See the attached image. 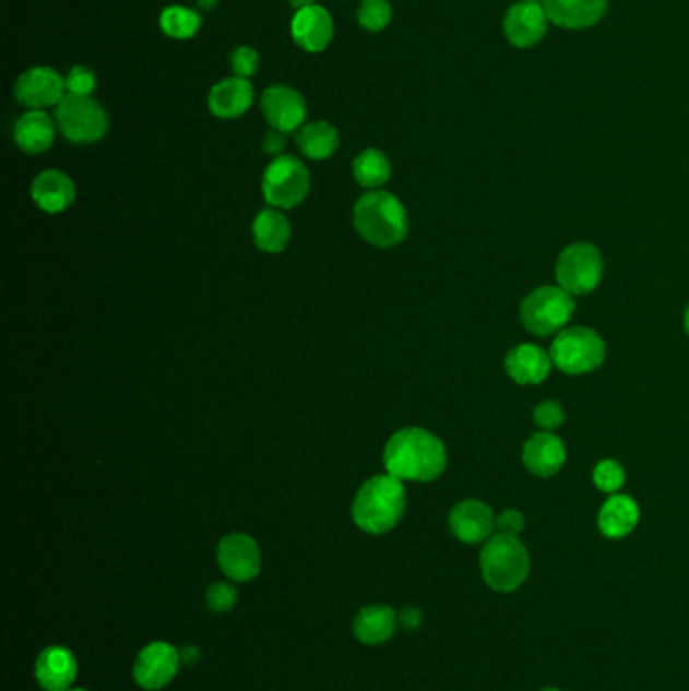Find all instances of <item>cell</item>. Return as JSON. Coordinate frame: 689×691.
Here are the masks:
<instances>
[{"mask_svg": "<svg viewBox=\"0 0 689 691\" xmlns=\"http://www.w3.org/2000/svg\"><path fill=\"white\" fill-rule=\"evenodd\" d=\"M384 467L401 481L427 484L446 472L447 451L439 437L408 427L392 434L384 448Z\"/></svg>", "mask_w": 689, "mask_h": 691, "instance_id": "6da1fadb", "label": "cell"}, {"mask_svg": "<svg viewBox=\"0 0 689 691\" xmlns=\"http://www.w3.org/2000/svg\"><path fill=\"white\" fill-rule=\"evenodd\" d=\"M406 491L401 479L377 475L368 479L352 503V517L366 534L391 532L405 514Z\"/></svg>", "mask_w": 689, "mask_h": 691, "instance_id": "7a4b0ae2", "label": "cell"}, {"mask_svg": "<svg viewBox=\"0 0 689 691\" xmlns=\"http://www.w3.org/2000/svg\"><path fill=\"white\" fill-rule=\"evenodd\" d=\"M354 225L370 245L389 249L408 233V218L401 201L384 190H370L354 206Z\"/></svg>", "mask_w": 689, "mask_h": 691, "instance_id": "3957f363", "label": "cell"}, {"mask_svg": "<svg viewBox=\"0 0 689 691\" xmlns=\"http://www.w3.org/2000/svg\"><path fill=\"white\" fill-rule=\"evenodd\" d=\"M479 567L489 588L496 593H514L530 576V555L514 536L496 534L484 546Z\"/></svg>", "mask_w": 689, "mask_h": 691, "instance_id": "277c9868", "label": "cell"}, {"mask_svg": "<svg viewBox=\"0 0 689 691\" xmlns=\"http://www.w3.org/2000/svg\"><path fill=\"white\" fill-rule=\"evenodd\" d=\"M607 346L591 327H567L562 330L550 348V358L556 367L567 374H586L605 362Z\"/></svg>", "mask_w": 689, "mask_h": 691, "instance_id": "5b68a950", "label": "cell"}, {"mask_svg": "<svg viewBox=\"0 0 689 691\" xmlns=\"http://www.w3.org/2000/svg\"><path fill=\"white\" fill-rule=\"evenodd\" d=\"M574 310L577 303L568 291L555 285H544L522 301L520 318L527 332L536 336H550L570 322Z\"/></svg>", "mask_w": 689, "mask_h": 691, "instance_id": "8992f818", "label": "cell"}, {"mask_svg": "<svg viewBox=\"0 0 689 691\" xmlns=\"http://www.w3.org/2000/svg\"><path fill=\"white\" fill-rule=\"evenodd\" d=\"M55 122L61 134L73 144H94L106 136L109 118L94 97L66 95L55 109Z\"/></svg>", "mask_w": 689, "mask_h": 691, "instance_id": "52a82bcc", "label": "cell"}, {"mask_svg": "<svg viewBox=\"0 0 689 691\" xmlns=\"http://www.w3.org/2000/svg\"><path fill=\"white\" fill-rule=\"evenodd\" d=\"M605 273L603 255L591 243H572L556 261L558 285L570 296H584L598 287Z\"/></svg>", "mask_w": 689, "mask_h": 691, "instance_id": "ba28073f", "label": "cell"}, {"mask_svg": "<svg viewBox=\"0 0 689 691\" xmlns=\"http://www.w3.org/2000/svg\"><path fill=\"white\" fill-rule=\"evenodd\" d=\"M310 192V172L294 156H277L263 175V196L273 209H294Z\"/></svg>", "mask_w": 689, "mask_h": 691, "instance_id": "9c48e42d", "label": "cell"}, {"mask_svg": "<svg viewBox=\"0 0 689 691\" xmlns=\"http://www.w3.org/2000/svg\"><path fill=\"white\" fill-rule=\"evenodd\" d=\"M180 664V651L166 641H154L135 657V683L142 690H163L176 678Z\"/></svg>", "mask_w": 689, "mask_h": 691, "instance_id": "30bf717a", "label": "cell"}, {"mask_svg": "<svg viewBox=\"0 0 689 691\" xmlns=\"http://www.w3.org/2000/svg\"><path fill=\"white\" fill-rule=\"evenodd\" d=\"M66 80L51 68L28 69L14 85L16 102L28 109L59 106L66 97Z\"/></svg>", "mask_w": 689, "mask_h": 691, "instance_id": "8fae6325", "label": "cell"}, {"mask_svg": "<svg viewBox=\"0 0 689 691\" xmlns=\"http://www.w3.org/2000/svg\"><path fill=\"white\" fill-rule=\"evenodd\" d=\"M216 560L221 570L235 583L253 581L261 570V550L247 534H229L218 543Z\"/></svg>", "mask_w": 689, "mask_h": 691, "instance_id": "7c38bea8", "label": "cell"}, {"mask_svg": "<svg viewBox=\"0 0 689 691\" xmlns=\"http://www.w3.org/2000/svg\"><path fill=\"white\" fill-rule=\"evenodd\" d=\"M261 109L273 130L294 132L306 122L308 104L298 90L287 85H271L261 95Z\"/></svg>", "mask_w": 689, "mask_h": 691, "instance_id": "4fadbf2b", "label": "cell"}, {"mask_svg": "<svg viewBox=\"0 0 689 691\" xmlns=\"http://www.w3.org/2000/svg\"><path fill=\"white\" fill-rule=\"evenodd\" d=\"M548 23L550 19L544 7L520 0L503 16V35L518 49H530L544 39Z\"/></svg>", "mask_w": 689, "mask_h": 691, "instance_id": "5bb4252c", "label": "cell"}, {"mask_svg": "<svg viewBox=\"0 0 689 691\" xmlns=\"http://www.w3.org/2000/svg\"><path fill=\"white\" fill-rule=\"evenodd\" d=\"M449 528L463 544L487 543L494 536L496 517L487 503L465 500L451 510Z\"/></svg>", "mask_w": 689, "mask_h": 691, "instance_id": "9a60e30c", "label": "cell"}, {"mask_svg": "<svg viewBox=\"0 0 689 691\" xmlns=\"http://www.w3.org/2000/svg\"><path fill=\"white\" fill-rule=\"evenodd\" d=\"M292 37L308 53H322L334 39V21L324 7L298 11L292 21Z\"/></svg>", "mask_w": 689, "mask_h": 691, "instance_id": "2e32d148", "label": "cell"}, {"mask_svg": "<svg viewBox=\"0 0 689 691\" xmlns=\"http://www.w3.org/2000/svg\"><path fill=\"white\" fill-rule=\"evenodd\" d=\"M522 461L527 472L536 477H553L567 461V448L562 439L553 431L532 434L522 451Z\"/></svg>", "mask_w": 689, "mask_h": 691, "instance_id": "e0dca14e", "label": "cell"}, {"mask_svg": "<svg viewBox=\"0 0 689 691\" xmlns=\"http://www.w3.org/2000/svg\"><path fill=\"white\" fill-rule=\"evenodd\" d=\"M35 678L41 690L68 691L78 678V659L68 647L51 645L37 657Z\"/></svg>", "mask_w": 689, "mask_h": 691, "instance_id": "ac0fdd59", "label": "cell"}, {"mask_svg": "<svg viewBox=\"0 0 689 691\" xmlns=\"http://www.w3.org/2000/svg\"><path fill=\"white\" fill-rule=\"evenodd\" d=\"M608 0H546L544 11L550 23L558 27L581 28L595 27L607 14Z\"/></svg>", "mask_w": 689, "mask_h": 691, "instance_id": "d6986e66", "label": "cell"}, {"mask_svg": "<svg viewBox=\"0 0 689 691\" xmlns=\"http://www.w3.org/2000/svg\"><path fill=\"white\" fill-rule=\"evenodd\" d=\"M256 102V90L249 80L229 78L216 83L209 94V109L221 120H235L249 111Z\"/></svg>", "mask_w": 689, "mask_h": 691, "instance_id": "ffe728a7", "label": "cell"}, {"mask_svg": "<svg viewBox=\"0 0 689 691\" xmlns=\"http://www.w3.org/2000/svg\"><path fill=\"white\" fill-rule=\"evenodd\" d=\"M506 372L518 384H540L553 370L550 354L544 353L536 344H518L506 356Z\"/></svg>", "mask_w": 689, "mask_h": 691, "instance_id": "44dd1931", "label": "cell"}, {"mask_svg": "<svg viewBox=\"0 0 689 691\" xmlns=\"http://www.w3.org/2000/svg\"><path fill=\"white\" fill-rule=\"evenodd\" d=\"M33 201L45 213H63L75 201V184L61 170H45L33 182Z\"/></svg>", "mask_w": 689, "mask_h": 691, "instance_id": "7402d4cb", "label": "cell"}, {"mask_svg": "<svg viewBox=\"0 0 689 691\" xmlns=\"http://www.w3.org/2000/svg\"><path fill=\"white\" fill-rule=\"evenodd\" d=\"M54 118L43 109H28L14 123V142L27 154H43L54 146Z\"/></svg>", "mask_w": 689, "mask_h": 691, "instance_id": "603a6c76", "label": "cell"}, {"mask_svg": "<svg viewBox=\"0 0 689 691\" xmlns=\"http://www.w3.org/2000/svg\"><path fill=\"white\" fill-rule=\"evenodd\" d=\"M639 505L629 496H610L598 512V529L603 536L619 540L629 536L639 524Z\"/></svg>", "mask_w": 689, "mask_h": 691, "instance_id": "cb8c5ba5", "label": "cell"}, {"mask_svg": "<svg viewBox=\"0 0 689 691\" xmlns=\"http://www.w3.org/2000/svg\"><path fill=\"white\" fill-rule=\"evenodd\" d=\"M399 624V615L384 605L365 607L356 615L352 631L365 645H380L394 635Z\"/></svg>", "mask_w": 689, "mask_h": 691, "instance_id": "d4e9b609", "label": "cell"}, {"mask_svg": "<svg viewBox=\"0 0 689 691\" xmlns=\"http://www.w3.org/2000/svg\"><path fill=\"white\" fill-rule=\"evenodd\" d=\"M292 237V225L277 209H265L253 223V241L265 253H282Z\"/></svg>", "mask_w": 689, "mask_h": 691, "instance_id": "484cf974", "label": "cell"}, {"mask_svg": "<svg viewBox=\"0 0 689 691\" xmlns=\"http://www.w3.org/2000/svg\"><path fill=\"white\" fill-rule=\"evenodd\" d=\"M296 142L311 160H325L338 150L340 136L332 123L311 122L299 128Z\"/></svg>", "mask_w": 689, "mask_h": 691, "instance_id": "4316f807", "label": "cell"}, {"mask_svg": "<svg viewBox=\"0 0 689 691\" xmlns=\"http://www.w3.org/2000/svg\"><path fill=\"white\" fill-rule=\"evenodd\" d=\"M352 172H354V178H356V182L360 187L379 189L384 182H389V178H391V160L387 158L384 152L368 148L354 158Z\"/></svg>", "mask_w": 689, "mask_h": 691, "instance_id": "83f0119b", "label": "cell"}, {"mask_svg": "<svg viewBox=\"0 0 689 691\" xmlns=\"http://www.w3.org/2000/svg\"><path fill=\"white\" fill-rule=\"evenodd\" d=\"M203 25V16L192 11L189 7H168L161 14V28L164 35H168L170 39L178 41H187L192 39Z\"/></svg>", "mask_w": 689, "mask_h": 691, "instance_id": "f1b7e54d", "label": "cell"}, {"mask_svg": "<svg viewBox=\"0 0 689 691\" xmlns=\"http://www.w3.org/2000/svg\"><path fill=\"white\" fill-rule=\"evenodd\" d=\"M391 0H363L358 9V23L360 27L370 33H380L391 25Z\"/></svg>", "mask_w": 689, "mask_h": 691, "instance_id": "f546056e", "label": "cell"}, {"mask_svg": "<svg viewBox=\"0 0 689 691\" xmlns=\"http://www.w3.org/2000/svg\"><path fill=\"white\" fill-rule=\"evenodd\" d=\"M593 479H595L596 488L601 489L603 493L615 496L625 486V469L617 461H601L593 472Z\"/></svg>", "mask_w": 689, "mask_h": 691, "instance_id": "4dcf8cb0", "label": "cell"}, {"mask_svg": "<svg viewBox=\"0 0 689 691\" xmlns=\"http://www.w3.org/2000/svg\"><path fill=\"white\" fill-rule=\"evenodd\" d=\"M206 607L213 612H229L237 603V591L227 583L211 584L206 588Z\"/></svg>", "mask_w": 689, "mask_h": 691, "instance_id": "1f68e13d", "label": "cell"}, {"mask_svg": "<svg viewBox=\"0 0 689 691\" xmlns=\"http://www.w3.org/2000/svg\"><path fill=\"white\" fill-rule=\"evenodd\" d=\"M66 87H68L69 95L90 97V95L94 94L95 87H97L94 71L83 68V65L71 69L68 73V78H66Z\"/></svg>", "mask_w": 689, "mask_h": 691, "instance_id": "d6a6232c", "label": "cell"}, {"mask_svg": "<svg viewBox=\"0 0 689 691\" xmlns=\"http://www.w3.org/2000/svg\"><path fill=\"white\" fill-rule=\"evenodd\" d=\"M230 68L235 71V78H243L249 80L258 73L259 53L251 47H237L230 53Z\"/></svg>", "mask_w": 689, "mask_h": 691, "instance_id": "836d02e7", "label": "cell"}, {"mask_svg": "<svg viewBox=\"0 0 689 691\" xmlns=\"http://www.w3.org/2000/svg\"><path fill=\"white\" fill-rule=\"evenodd\" d=\"M565 419H567V415L560 407V403H556V401H544L534 408V422L544 431H555L558 427H562Z\"/></svg>", "mask_w": 689, "mask_h": 691, "instance_id": "e575fe53", "label": "cell"}, {"mask_svg": "<svg viewBox=\"0 0 689 691\" xmlns=\"http://www.w3.org/2000/svg\"><path fill=\"white\" fill-rule=\"evenodd\" d=\"M496 528L503 536H514L518 538L524 528H526V520L518 510H506L501 512L500 517L496 520Z\"/></svg>", "mask_w": 689, "mask_h": 691, "instance_id": "d590c367", "label": "cell"}, {"mask_svg": "<svg viewBox=\"0 0 689 691\" xmlns=\"http://www.w3.org/2000/svg\"><path fill=\"white\" fill-rule=\"evenodd\" d=\"M284 132H280V130H273V128H271L270 132H268V134H265V138H263V150H265L268 154H271V156H275V158H277V156H280L282 152H284Z\"/></svg>", "mask_w": 689, "mask_h": 691, "instance_id": "8d00e7d4", "label": "cell"}, {"mask_svg": "<svg viewBox=\"0 0 689 691\" xmlns=\"http://www.w3.org/2000/svg\"><path fill=\"white\" fill-rule=\"evenodd\" d=\"M399 623L403 624L408 631H417L423 624V612L417 607H405L399 612Z\"/></svg>", "mask_w": 689, "mask_h": 691, "instance_id": "74e56055", "label": "cell"}, {"mask_svg": "<svg viewBox=\"0 0 689 691\" xmlns=\"http://www.w3.org/2000/svg\"><path fill=\"white\" fill-rule=\"evenodd\" d=\"M201 659V650L194 645H185L180 650V662L185 665H194Z\"/></svg>", "mask_w": 689, "mask_h": 691, "instance_id": "f35d334b", "label": "cell"}, {"mask_svg": "<svg viewBox=\"0 0 689 691\" xmlns=\"http://www.w3.org/2000/svg\"><path fill=\"white\" fill-rule=\"evenodd\" d=\"M296 11H304V9H308V7H313L316 4V0H287Z\"/></svg>", "mask_w": 689, "mask_h": 691, "instance_id": "ab89813d", "label": "cell"}, {"mask_svg": "<svg viewBox=\"0 0 689 691\" xmlns=\"http://www.w3.org/2000/svg\"><path fill=\"white\" fill-rule=\"evenodd\" d=\"M199 4H201L203 9H213L216 4V0H199Z\"/></svg>", "mask_w": 689, "mask_h": 691, "instance_id": "60d3db41", "label": "cell"}, {"mask_svg": "<svg viewBox=\"0 0 689 691\" xmlns=\"http://www.w3.org/2000/svg\"><path fill=\"white\" fill-rule=\"evenodd\" d=\"M684 325H686V332H688L689 336V306L688 310H686V315H684Z\"/></svg>", "mask_w": 689, "mask_h": 691, "instance_id": "b9f144b4", "label": "cell"}, {"mask_svg": "<svg viewBox=\"0 0 689 691\" xmlns=\"http://www.w3.org/2000/svg\"><path fill=\"white\" fill-rule=\"evenodd\" d=\"M522 2H530V4H540V7H544V2H546V0H522Z\"/></svg>", "mask_w": 689, "mask_h": 691, "instance_id": "7bdbcfd3", "label": "cell"}, {"mask_svg": "<svg viewBox=\"0 0 689 691\" xmlns=\"http://www.w3.org/2000/svg\"><path fill=\"white\" fill-rule=\"evenodd\" d=\"M540 691H560L558 690V688H544V690Z\"/></svg>", "mask_w": 689, "mask_h": 691, "instance_id": "ee69618b", "label": "cell"}, {"mask_svg": "<svg viewBox=\"0 0 689 691\" xmlns=\"http://www.w3.org/2000/svg\"><path fill=\"white\" fill-rule=\"evenodd\" d=\"M68 691H87V690H68Z\"/></svg>", "mask_w": 689, "mask_h": 691, "instance_id": "f6af8a7d", "label": "cell"}]
</instances>
